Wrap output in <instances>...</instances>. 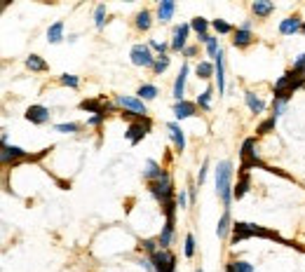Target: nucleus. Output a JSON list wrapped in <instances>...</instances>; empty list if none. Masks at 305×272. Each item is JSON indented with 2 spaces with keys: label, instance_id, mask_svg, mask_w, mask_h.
I'll list each match as a JSON object with an SVG mask.
<instances>
[{
  "label": "nucleus",
  "instance_id": "4be33fe9",
  "mask_svg": "<svg viewBox=\"0 0 305 272\" xmlns=\"http://www.w3.org/2000/svg\"><path fill=\"white\" fill-rule=\"evenodd\" d=\"M230 211H223L221 220H219V225H216V235H219V240H225L228 237V232H230Z\"/></svg>",
  "mask_w": 305,
  "mask_h": 272
},
{
  "label": "nucleus",
  "instance_id": "4468645a",
  "mask_svg": "<svg viewBox=\"0 0 305 272\" xmlns=\"http://www.w3.org/2000/svg\"><path fill=\"white\" fill-rule=\"evenodd\" d=\"M14 160H31V155H26V150L19 146H2V164H10Z\"/></svg>",
  "mask_w": 305,
  "mask_h": 272
},
{
  "label": "nucleus",
  "instance_id": "72a5a7b5",
  "mask_svg": "<svg viewBox=\"0 0 305 272\" xmlns=\"http://www.w3.org/2000/svg\"><path fill=\"white\" fill-rule=\"evenodd\" d=\"M219 52H221V47H219V38H211L209 35V40H207V54H209L211 59H216Z\"/></svg>",
  "mask_w": 305,
  "mask_h": 272
},
{
  "label": "nucleus",
  "instance_id": "2eb2a0df",
  "mask_svg": "<svg viewBox=\"0 0 305 272\" xmlns=\"http://www.w3.org/2000/svg\"><path fill=\"white\" fill-rule=\"evenodd\" d=\"M165 176H167V171L160 167L155 160H148L146 169H143V178H146L148 183H150V181H160V178H165Z\"/></svg>",
  "mask_w": 305,
  "mask_h": 272
},
{
  "label": "nucleus",
  "instance_id": "37998d69",
  "mask_svg": "<svg viewBox=\"0 0 305 272\" xmlns=\"http://www.w3.org/2000/svg\"><path fill=\"white\" fill-rule=\"evenodd\" d=\"M294 71H296V73H303L305 75V54H301V56L294 61Z\"/></svg>",
  "mask_w": 305,
  "mask_h": 272
},
{
  "label": "nucleus",
  "instance_id": "7c9ffc66",
  "mask_svg": "<svg viewBox=\"0 0 305 272\" xmlns=\"http://www.w3.org/2000/svg\"><path fill=\"white\" fill-rule=\"evenodd\" d=\"M150 12L143 10V12H139V17H137V28H141V31H148L150 28Z\"/></svg>",
  "mask_w": 305,
  "mask_h": 272
},
{
  "label": "nucleus",
  "instance_id": "39448f33",
  "mask_svg": "<svg viewBox=\"0 0 305 272\" xmlns=\"http://www.w3.org/2000/svg\"><path fill=\"white\" fill-rule=\"evenodd\" d=\"M148 258L153 261L155 272H176V256H174V253H169L167 249H160V251L150 253Z\"/></svg>",
  "mask_w": 305,
  "mask_h": 272
},
{
  "label": "nucleus",
  "instance_id": "412c9836",
  "mask_svg": "<svg viewBox=\"0 0 305 272\" xmlns=\"http://www.w3.org/2000/svg\"><path fill=\"white\" fill-rule=\"evenodd\" d=\"M47 40L52 42V45L63 40V21H54L52 26L47 28Z\"/></svg>",
  "mask_w": 305,
  "mask_h": 272
},
{
  "label": "nucleus",
  "instance_id": "bb28decb",
  "mask_svg": "<svg viewBox=\"0 0 305 272\" xmlns=\"http://www.w3.org/2000/svg\"><path fill=\"white\" fill-rule=\"evenodd\" d=\"M247 192H249V176H247V174H242V178H240V181H237V186H235L232 197H235V199H242Z\"/></svg>",
  "mask_w": 305,
  "mask_h": 272
},
{
  "label": "nucleus",
  "instance_id": "09e8293b",
  "mask_svg": "<svg viewBox=\"0 0 305 272\" xmlns=\"http://www.w3.org/2000/svg\"><path fill=\"white\" fill-rule=\"evenodd\" d=\"M183 54H186V56H195V54H197V50H195V47H186V50H183Z\"/></svg>",
  "mask_w": 305,
  "mask_h": 272
},
{
  "label": "nucleus",
  "instance_id": "3c124183",
  "mask_svg": "<svg viewBox=\"0 0 305 272\" xmlns=\"http://www.w3.org/2000/svg\"><path fill=\"white\" fill-rule=\"evenodd\" d=\"M195 272H202V270H195Z\"/></svg>",
  "mask_w": 305,
  "mask_h": 272
},
{
  "label": "nucleus",
  "instance_id": "2f4dec72",
  "mask_svg": "<svg viewBox=\"0 0 305 272\" xmlns=\"http://www.w3.org/2000/svg\"><path fill=\"white\" fill-rule=\"evenodd\" d=\"M94 26H96V28H104V26H106V5H96Z\"/></svg>",
  "mask_w": 305,
  "mask_h": 272
},
{
  "label": "nucleus",
  "instance_id": "a18cd8bd",
  "mask_svg": "<svg viewBox=\"0 0 305 272\" xmlns=\"http://www.w3.org/2000/svg\"><path fill=\"white\" fill-rule=\"evenodd\" d=\"M176 204H179L181 209H186V207H188V195H186V190H181L179 195H176Z\"/></svg>",
  "mask_w": 305,
  "mask_h": 272
},
{
  "label": "nucleus",
  "instance_id": "f704fd0d",
  "mask_svg": "<svg viewBox=\"0 0 305 272\" xmlns=\"http://www.w3.org/2000/svg\"><path fill=\"white\" fill-rule=\"evenodd\" d=\"M78 129H80V125H75V122H68V125L63 122V125L54 127V132H59V134H75Z\"/></svg>",
  "mask_w": 305,
  "mask_h": 272
},
{
  "label": "nucleus",
  "instance_id": "cd10ccee",
  "mask_svg": "<svg viewBox=\"0 0 305 272\" xmlns=\"http://www.w3.org/2000/svg\"><path fill=\"white\" fill-rule=\"evenodd\" d=\"M216 73V66L209 61H200L197 63V78H202V80H209L211 75Z\"/></svg>",
  "mask_w": 305,
  "mask_h": 272
},
{
  "label": "nucleus",
  "instance_id": "58836bf2",
  "mask_svg": "<svg viewBox=\"0 0 305 272\" xmlns=\"http://www.w3.org/2000/svg\"><path fill=\"white\" fill-rule=\"evenodd\" d=\"M148 47H150V50H155L160 56H165V52H167V42H160V40H150V42H148Z\"/></svg>",
  "mask_w": 305,
  "mask_h": 272
},
{
  "label": "nucleus",
  "instance_id": "6e6552de",
  "mask_svg": "<svg viewBox=\"0 0 305 272\" xmlns=\"http://www.w3.org/2000/svg\"><path fill=\"white\" fill-rule=\"evenodd\" d=\"M148 132H150V120H148V117H143L141 122H132V125L127 127L125 136L129 138V143H132V146H137V143L148 134Z\"/></svg>",
  "mask_w": 305,
  "mask_h": 272
},
{
  "label": "nucleus",
  "instance_id": "c03bdc74",
  "mask_svg": "<svg viewBox=\"0 0 305 272\" xmlns=\"http://www.w3.org/2000/svg\"><path fill=\"white\" fill-rule=\"evenodd\" d=\"M284 108H286L284 101H273V115H275V117H279L282 113H284Z\"/></svg>",
  "mask_w": 305,
  "mask_h": 272
},
{
  "label": "nucleus",
  "instance_id": "f257e3e1",
  "mask_svg": "<svg viewBox=\"0 0 305 272\" xmlns=\"http://www.w3.org/2000/svg\"><path fill=\"white\" fill-rule=\"evenodd\" d=\"M216 192H219V197H221L223 207L225 211H230V204H232V164L225 160V162H219V167H216Z\"/></svg>",
  "mask_w": 305,
  "mask_h": 272
},
{
  "label": "nucleus",
  "instance_id": "0eeeda50",
  "mask_svg": "<svg viewBox=\"0 0 305 272\" xmlns=\"http://www.w3.org/2000/svg\"><path fill=\"white\" fill-rule=\"evenodd\" d=\"M115 106H120V108H127L129 113H134V115H139V117H146V113H148L146 104H143L139 96H125V94H120V96H115Z\"/></svg>",
  "mask_w": 305,
  "mask_h": 272
},
{
  "label": "nucleus",
  "instance_id": "aec40b11",
  "mask_svg": "<svg viewBox=\"0 0 305 272\" xmlns=\"http://www.w3.org/2000/svg\"><path fill=\"white\" fill-rule=\"evenodd\" d=\"M244 101H247V106H249V110H251V113H256V115L265 110V104L256 94H253V92H244Z\"/></svg>",
  "mask_w": 305,
  "mask_h": 272
},
{
  "label": "nucleus",
  "instance_id": "f3484780",
  "mask_svg": "<svg viewBox=\"0 0 305 272\" xmlns=\"http://www.w3.org/2000/svg\"><path fill=\"white\" fill-rule=\"evenodd\" d=\"M174 12H176V2L174 0H162L158 5V21L160 24H167L174 17Z\"/></svg>",
  "mask_w": 305,
  "mask_h": 272
},
{
  "label": "nucleus",
  "instance_id": "c85d7f7f",
  "mask_svg": "<svg viewBox=\"0 0 305 272\" xmlns=\"http://www.w3.org/2000/svg\"><path fill=\"white\" fill-rule=\"evenodd\" d=\"M190 28H193V31L197 33V35H207V28H209V21L204 19V17H195V19L190 21Z\"/></svg>",
  "mask_w": 305,
  "mask_h": 272
},
{
  "label": "nucleus",
  "instance_id": "423d86ee",
  "mask_svg": "<svg viewBox=\"0 0 305 272\" xmlns=\"http://www.w3.org/2000/svg\"><path fill=\"white\" fill-rule=\"evenodd\" d=\"M132 63L134 66H143V68H153L155 66V61H158V56H153V50L148 47V45H134L132 47Z\"/></svg>",
  "mask_w": 305,
  "mask_h": 272
},
{
  "label": "nucleus",
  "instance_id": "a211bd4d",
  "mask_svg": "<svg viewBox=\"0 0 305 272\" xmlns=\"http://www.w3.org/2000/svg\"><path fill=\"white\" fill-rule=\"evenodd\" d=\"M169 134H171V141H174V146H176V150H183L186 148V136H183V132H181V127L176 125V122H169L167 125Z\"/></svg>",
  "mask_w": 305,
  "mask_h": 272
},
{
  "label": "nucleus",
  "instance_id": "a878e982",
  "mask_svg": "<svg viewBox=\"0 0 305 272\" xmlns=\"http://www.w3.org/2000/svg\"><path fill=\"white\" fill-rule=\"evenodd\" d=\"M137 94H139L141 101H150V99H155V96H158V87H155V84H141Z\"/></svg>",
  "mask_w": 305,
  "mask_h": 272
},
{
  "label": "nucleus",
  "instance_id": "473e14b6",
  "mask_svg": "<svg viewBox=\"0 0 305 272\" xmlns=\"http://www.w3.org/2000/svg\"><path fill=\"white\" fill-rule=\"evenodd\" d=\"M211 26H214V31L221 33V35H225V33H232V26L228 24V21H223V19H214V21H211Z\"/></svg>",
  "mask_w": 305,
  "mask_h": 272
},
{
  "label": "nucleus",
  "instance_id": "ea45409f",
  "mask_svg": "<svg viewBox=\"0 0 305 272\" xmlns=\"http://www.w3.org/2000/svg\"><path fill=\"white\" fill-rule=\"evenodd\" d=\"M232 268H235V272H253V265L247 261H235Z\"/></svg>",
  "mask_w": 305,
  "mask_h": 272
},
{
  "label": "nucleus",
  "instance_id": "393cba45",
  "mask_svg": "<svg viewBox=\"0 0 305 272\" xmlns=\"http://www.w3.org/2000/svg\"><path fill=\"white\" fill-rule=\"evenodd\" d=\"M251 10L256 17H268V14H273L275 5L273 2H263V0H256V2H251Z\"/></svg>",
  "mask_w": 305,
  "mask_h": 272
},
{
  "label": "nucleus",
  "instance_id": "b1692460",
  "mask_svg": "<svg viewBox=\"0 0 305 272\" xmlns=\"http://www.w3.org/2000/svg\"><path fill=\"white\" fill-rule=\"evenodd\" d=\"M26 66L31 68V71H35V73H45L50 66H47V61L42 59V56H38V54H31L28 59H26Z\"/></svg>",
  "mask_w": 305,
  "mask_h": 272
},
{
  "label": "nucleus",
  "instance_id": "e433bc0d",
  "mask_svg": "<svg viewBox=\"0 0 305 272\" xmlns=\"http://www.w3.org/2000/svg\"><path fill=\"white\" fill-rule=\"evenodd\" d=\"M275 125H277V117L270 115L265 122H261V127H258V134H268V132H273Z\"/></svg>",
  "mask_w": 305,
  "mask_h": 272
},
{
  "label": "nucleus",
  "instance_id": "8fccbe9b",
  "mask_svg": "<svg viewBox=\"0 0 305 272\" xmlns=\"http://www.w3.org/2000/svg\"><path fill=\"white\" fill-rule=\"evenodd\" d=\"M225 272H235V268H232V263H228V265H225Z\"/></svg>",
  "mask_w": 305,
  "mask_h": 272
},
{
  "label": "nucleus",
  "instance_id": "a19ab883",
  "mask_svg": "<svg viewBox=\"0 0 305 272\" xmlns=\"http://www.w3.org/2000/svg\"><path fill=\"white\" fill-rule=\"evenodd\" d=\"M61 84H66V87H78V84H80V80H78V78H75V75H68V73H63L61 75Z\"/></svg>",
  "mask_w": 305,
  "mask_h": 272
},
{
  "label": "nucleus",
  "instance_id": "c756f323",
  "mask_svg": "<svg viewBox=\"0 0 305 272\" xmlns=\"http://www.w3.org/2000/svg\"><path fill=\"white\" fill-rule=\"evenodd\" d=\"M211 96H214V89H204V92H202L200 96H197V106H200V108H204V110H209L211 108Z\"/></svg>",
  "mask_w": 305,
  "mask_h": 272
},
{
  "label": "nucleus",
  "instance_id": "6ab92c4d",
  "mask_svg": "<svg viewBox=\"0 0 305 272\" xmlns=\"http://www.w3.org/2000/svg\"><path fill=\"white\" fill-rule=\"evenodd\" d=\"M296 31H303V24H301V19H296V17H289V19H284L279 24V33L282 35H291Z\"/></svg>",
  "mask_w": 305,
  "mask_h": 272
},
{
  "label": "nucleus",
  "instance_id": "79ce46f5",
  "mask_svg": "<svg viewBox=\"0 0 305 272\" xmlns=\"http://www.w3.org/2000/svg\"><path fill=\"white\" fill-rule=\"evenodd\" d=\"M143 249L148 253H155V251H160V244L155 240H143Z\"/></svg>",
  "mask_w": 305,
  "mask_h": 272
},
{
  "label": "nucleus",
  "instance_id": "ddd939ff",
  "mask_svg": "<svg viewBox=\"0 0 305 272\" xmlns=\"http://www.w3.org/2000/svg\"><path fill=\"white\" fill-rule=\"evenodd\" d=\"M214 66H216V73H214L216 87H219V94H223V92H225V56H223V50L219 52V56L214 59Z\"/></svg>",
  "mask_w": 305,
  "mask_h": 272
},
{
  "label": "nucleus",
  "instance_id": "4c0bfd02",
  "mask_svg": "<svg viewBox=\"0 0 305 272\" xmlns=\"http://www.w3.org/2000/svg\"><path fill=\"white\" fill-rule=\"evenodd\" d=\"M183 253H186V258H193L195 256V237L193 235H186V249H183Z\"/></svg>",
  "mask_w": 305,
  "mask_h": 272
},
{
  "label": "nucleus",
  "instance_id": "dca6fc26",
  "mask_svg": "<svg viewBox=\"0 0 305 272\" xmlns=\"http://www.w3.org/2000/svg\"><path fill=\"white\" fill-rule=\"evenodd\" d=\"M195 113H197V104H193V101H179V104H174V115H176V120L193 117Z\"/></svg>",
  "mask_w": 305,
  "mask_h": 272
},
{
  "label": "nucleus",
  "instance_id": "20e7f679",
  "mask_svg": "<svg viewBox=\"0 0 305 272\" xmlns=\"http://www.w3.org/2000/svg\"><path fill=\"white\" fill-rule=\"evenodd\" d=\"M148 190L153 192V197L158 199L162 207H165L167 202H171V197H174V186H171V178L169 176L160 178V181H150V183H148Z\"/></svg>",
  "mask_w": 305,
  "mask_h": 272
},
{
  "label": "nucleus",
  "instance_id": "f03ea898",
  "mask_svg": "<svg viewBox=\"0 0 305 272\" xmlns=\"http://www.w3.org/2000/svg\"><path fill=\"white\" fill-rule=\"evenodd\" d=\"M305 84V75L303 73H296V71H289V73H284L279 80H277V84H275V101H289L291 99V94H294L298 87H303Z\"/></svg>",
  "mask_w": 305,
  "mask_h": 272
},
{
  "label": "nucleus",
  "instance_id": "f8f14e48",
  "mask_svg": "<svg viewBox=\"0 0 305 272\" xmlns=\"http://www.w3.org/2000/svg\"><path fill=\"white\" fill-rule=\"evenodd\" d=\"M188 71H190L188 63H183L179 75H176V82H174V99H176V104H179V101H186L183 96H186V78H188Z\"/></svg>",
  "mask_w": 305,
  "mask_h": 272
},
{
  "label": "nucleus",
  "instance_id": "de8ad7c7",
  "mask_svg": "<svg viewBox=\"0 0 305 272\" xmlns=\"http://www.w3.org/2000/svg\"><path fill=\"white\" fill-rule=\"evenodd\" d=\"M106 120V115H92L89 120H87V125H92V127H96V125H101Z\"/></svg>",
  "mask_w": 305,
  "mask_h": 272
},
{
  "label": "nucleus",
  "instance_id": "c9c22d12",
  "mask_svg": "<svg viewBox=\"0 0 305 272\" xmlns=\"http://www.w3.org/2000/svg\"><path fill=\"white\" fill-rule=\"evenodd\" d=\"M167 68H169V56H158V61H155V66H153L155 75H162Z\"/></svg>",
  "mask_w": 305,
  "mask_h": 272
},
{
  "label": "nucleus",
  "instance_id": "9b49d317",
  "mask_svg": "<svg viewBox=\"0 0 305 272\" xmlns=\"http://www.w3.org/2000/svg\"><path fill=\"white\" fill-rule=\"evenodd\" d=\"M80 108L87 113H94V115H108L106 110H113V104H104L101 99H87L80 104Z\"/></svg>",
  "mask_w": 305,
  "mask_h": 272
},
{
  "label": "nucleus",
  "instance_id": "7ed1b4c3",
  "mask_svg": "<svg viewBox=\"0 0 305 272\" xmlns=\"http://www.w3.org/2000/svg\"><path fill=\"white\" fill-rule=\"evenodd\" d=\"M232 230H235V237H232V244L242 240H249V237H268V240H279L277 232H270V230H263L258 225H251V223H232Z\"/></svg>",
  "mask_w": 305,
  "mask_h": 272
},
{
  "label": "nucleus",
  "instance_id": "49530a36",
  "mask_svg": "<svg viewBox=\"0 0 305 272\" xmlns=\"http://www.w3.org/2000/svg\"><path fill=\"white\" fill-rule=\"evenodd\" d=\"M207 171H209V160H207V162H204V164H202V169H200V174H197V183H204V178H207Z\"/></svg>",
  "mask_w": 305,
  "mask_h": 272
},
{
  "label": "nucleus",
  "instance_id": "1a4fd4ad",
  "mask_svg": "<svg viewBox=\"0 0 305 272\" xmlns=\"http://www.w3.org/2000/svg\"><path fill=\"white\" fill-rule=\"evenodd\" d=\"M50 108H45V106H31L26 113H24V117L28 120V122H33V125H45V122H50Z\"/></svg>",
  "mask_w": 305,
  "mask_h": 272
},
{
  "label": "nucleus",
  "instance_id": "5701e85b",
  "mask_svg": "<svg viewBox=\"0 0 305 272\" xmlns=\"http://www.w3.org/2000/svg\"><path fill=\"white\" fill-rule=\"evenodd\" d=\"M251 42H253L251 31H244V28H237V31H235V38H232V45H235V47H247V45H251Z\"/></svg>",
  "mask_w": 305,
  "mask_h": 272
},
{
  "label": "nucleus",
  "instance_id": "9d476101",
  "mask_svg": "<svg viewBox=\"0 0 305 272\" xmlns=\"http://www.w3.org/2000/svg\"><path fill=\"white\" fill-rule=\"evenodd\" d=\"M188 33H190V24H181V26L174 28V40H171V50H174V52H183V50H186Z\"/></svg>",
  "mask_w": 305,
  "mask_h": 272
}]
</instances>
